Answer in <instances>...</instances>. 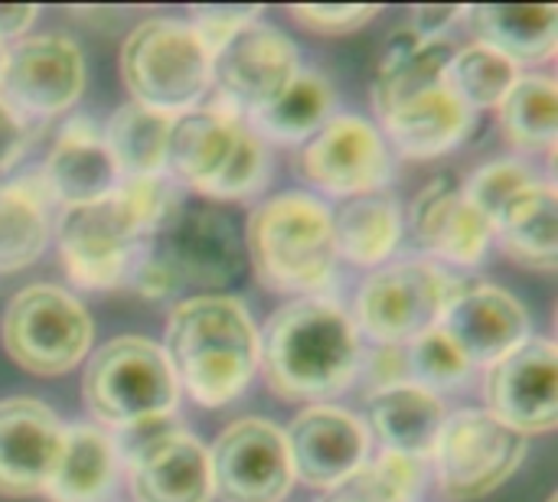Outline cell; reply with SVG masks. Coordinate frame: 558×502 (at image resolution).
Segmentation results:
<instances>
[{"mask_svg": "<svg viewBox=\"0 0 558 502\" xmlns=\"http://www.w3.org/2000/svg\"><path fill=\"white\" fill-rule=\"evenodd\" d=\"M520 75L523 72L517 62H510L497 49L474 39V42L454 49V56L445 69V85L458 95V101L464 108H471L477 114L484 108H497L507 98V91L517 85Z\"/></svg>", "mask_w": 558, "mask_h": 502, "instance_id": "cell-33", "label": "cell"}, {"mask_svg": "<svg viewBox=\"0 0 558 502\" xmlns=\"http://www.w3.org/2000/svg\"><path fill=\"white\" fill-rule=\"evenodd\" d=\"M484 408L523 438L549 434L558 425V353L549 336H526L487 366Z\"/></svg>", "mask_w": 558, "mask_h": 502, "instance_id": "cell-16", "label": "cell"}, {"mask_svg": "<svg viewBox=\"0 0 558 502\" xmlns=\"http://www.w3.org/2000/svg\"><path fill=\"white\" fill-rule=\"evenodd\" d=\"M163 356L180 392L203 408L235 402L258 372L262 343L248 307L232 294H196L167 317Z\"/></svg>", "mask_w": 558, "mask_h": 502, "instance_id": "cell-3", "label": "cell"}, {"mask_svg": "<svg viewBox=\"0 0 558 502\" xmlns=\"http://www.w3.org/2000/svg\"><path fill=\"white\" fill-rule=\"evenodd\" d=\"M173 118L150 111L137 101H124L105 121L101 137L121 180L167 173V140Z\"/></svg>", "mask_w": 558, "mask_h": 502, "instance_id": "cell-31", "label": "cell"}, {"mask_svg": "<svg viewBox=\"0 0 558 502\" xmlns=\"http://www.w3.org/2000/svg\"><path fill=\"white\" fill-rule=\"evenodd\" d=\"M26 150V124L23 118L0 101V173L10 170Z\"/></svg>", "mask_w": 558, "mask_h": 502, "instance_id": "cell-44", "label": "cell"}, {"mask_svg": "<svg viewBox=\"0 0 558 502\" xmlns=\"http://www.w3.org/2000/svg\"><path fill=\"white\" fill-rule=\"evenodd\" d=\"M500 252L530 271L553 274L558 268V196L546 176L523 196H517L494 222Z\"/></svg>", "mask_w": 558, "mask_h": 502, "instance_id": "cell-28", "label": "cell"}, {"mask_svg": "<svg viewBox=\"0 0 558 502\" xmlns=\"http://www.w3.org/2000/svg\"><path fill=\"white\" fill-rule=\"evenodd\" d=\"M539 180H546V176H543L533 163H526V160H520V157H500V160H490V163H484L481 170H474L461 189H464V196L471 199V206H474V209L490 222V229H494V222L500 219V212H504L517 196H523L526 189H533Z\"/></svg>", "mask_w": 558, "mask_h": 502, "instance_id": "cell-35", "label": "cell"}, {"mask_svg": "<svg viewBox=\"0 0 558 502\" xmlns=\"http://www.w3.org/2000/svg\"><path fill=\"white\" fill-rule=\"evenodd\" d=\"M409 232L418 248H425L428 258L445 268L477 265L494 242L490 222L471 206L464 189L448 173L428 180L415 193L409 206Z\"/></svg>", "mask_w": 558, "mask_h": 502, "instance_id": "cell-21", "label": "cell"}, {"mask_svg": "<svg viewBox=\"0 0 558 502\" xmlns=\"http://www.w3.org/2000/svg\"><path fill=\"white\" fill-rule=\"evenodd\" d=\"M438 330L468 356L471 366H494L530 333V310L500 284H461L438 317Z\"/></svg>", "mask_w": 558, "mask_h": 502, "instance_id": "cell-20", "label": "cell"}, {"mask_svg": "<svg viewBox=\"0 0 558 502\" xmlns=\"http://www.w3.org/2000/svg\"><path fill=\"white\" fill-rule=\"evenodd\" d=\"M284 444L294 480L327 493L369 464L373 434L340 405H307L284 428Z\"/></svg>", "mask_w": 558, "mask_h": 502, "instance_id": "cell-18", "label": "cell"}, {"mask_svg": "<svg viewBox=\"0 0 558 502\" xmlns=\"http://www.w3.org/2000/svg\"><path fill=\"white\" fill-rule=\"evenodd\" d=\"M121 474V444L98 425L65 428L59 464L46 483L52 502H101Z\"/></svg>", "mask_w": 558, "mask_h": 502, "instance_id": "cell-26", "label": "cell"}, {"mask_svg": "<svg viewBox=\"0 0 558 502\" xmlns=\"http://www.w3.org/2000/svg\"><path fill=\"white\" fill-rule=\"evenodd\" d=\"M477 42L497 49L510 62H546L558 49L556 3H474L464 13Z\"/></svg>", "mask_w": 558, "mask_h": 502, "instance_id": "cell-27", "label": "cell"}, {"mask_svg": "<svg viewBox=\"0 0 558 502\" xmlns=\"http://www.w3.org/2000/svg\"><path fill=\"white\" fill-rule=\"evenodd\" d=\"M298 72H301L298 42L275 23L255 20L213 56V78H209V88H216L213 105L242 121H252L288 88V82Z\"/></svg>", "mask_w": 558, "mask_h": 502, "instance_id": "cell-11", "label": "cell"}, {"mask_svg": "<svg viewBox=\"0 0 558 502\" xmlns=\"http://www.w3.org/2000/svg\"><path fill=\"white\" fill-rule=\"evenodd\" d=\"M95 323L85 304L56 284H26L0 320L3 353L29 376H65L85 363Z\"/></svg>", "mask_w": 558, "mask_h": 502, "instance_id": "cell-8", "label": "cell"}, {"mask_svg": "<svg viewBox=\"0 0 558 502\" xmlns=\"http://www.w3.org/2000/svg\"><path fill=\"white\" fill-rule=\"evenodd\" d=\"M268 389L284 402L327 405L360 372V330L333 297H294L281 304L258 333Z\"/></svg>", "mask_w": 558, "mask_h": 502, "instance_id": "cell-2", "label": "cell"}, {"mask_svg": "<svg viewBox=\"0 0 558 502\" xmlns=\"http://www.w3.org/2000/svg\"><path fill=\"white\" fill-rule=\"evenodd\" d=\"M461 281L432 258H392L360 284L353 323L376 346H405L438 327V317Z\"/></svg>", "mask_w": 558, "mask_h": 502, "instance_id": "cell-9", "label": "cell"}, {"mask_svg": "<svg viewBox=\"0 0 558 502\" xmlns=\"http://www.w3.org/2000/svg\"><path fill=\"white\" fill-rule=\"evenodd\" d=\"M245 255L268 291L314 297L337 274L330 209L311 193H278L258 203L245 225Z\"/></svg>", "mask_w": 558, "mask_h": 502, "instance_id": "cell-4", "label": "cell"}, {"mask_svg": "<svg viewBox=\"0 0 558 502\" xmlns=\"http://www.w3.org/2000/svg\"><path fill=\"white\" fill-rule=\"evenodd\" d=\"M134 434L121 457L134 502H213L209 448L196 434L167 421Z\"/></svg>", "mask_w": 558, "mask_h": 502, "instance_id": "cell-17", "label": "cell"}, {"mask_svg": "<svg viewBox=\"0 0 558 502\" xmlns=\"http://www.w3.org/2000/svg\"><path fill=\"white\" fill-rule=\"evenodd\" d=\"M167 173L209 199H245L271 176L268 144L248 121L216 105H196L170 124Z\"/></svg>", "mask_w": 558, "mask_h": 502, "instance_id": "cell-5", "label": "cell"}, {"mask_svg": "<svg viewBox=\"0 0 558 502\" xmlns=\"http://www.w3.org/2000/svg\"><path fill=\"white\" fill-rule=\"evenodd\" d=\"M301 176L330 196H363L392 180V150L383 131L360 114H333L301 144Z\"/></svg>", "mask_w": 558, "mask_h": 502, "instance_id": "cell-14", "label": "cell"}, {"mask_svg": "<svg viewBox=\"0 0 558 502\" xmlns=\"http://www.w3.org/2000/svg\"><path fill=\"white\" fill-rule=\"evenodd\" d=\"M209 470L222 502H284L294 487L284 431L268 418L232 421L209 448Z\"/></svg>", "mask_w": 558, "mask_h": 502, "instance_id": "cell-15", "label": "cell"}, {"mask_svg": "<svg viewBox=\"0 0 558 502\" xmlns=\"http://www.w3.org/2000/svg\"><path fill=\"white\" fill-rule=\"evenodd\" d=\"M39 7L36 3H0V42H16L26 36V29L36 23Z\"/></svg>", "mask_w": 558, "mask_h": 502, "instance_id": "cell-45", "label": "cell"}, {"mask_svg": "<svg viewBox=\"0 0 558 502\" xmlns=\"http://www.w3.org/2000/svg\"><path fill=\"white\" fill-rule=\"evenodd\" d=\"M402 497H409V500L415 502L418 500V493H422V487H425V477H428V470H425V461H415V457H402V454H389V451H379V457L376 461H369Z\"/></svg>", "mask_w": 558, "mask_h": 502, "instance_id": "cell-42", "label": "cell"}, {"mask_svg": "<svg viewBox=\"0 0 558 502\" xmlns=\"http://www.w3.org/2000/svg\"><path fill=\"white\" fill-rule=\"evenodd\" d=\"M65 441L59 415L36 399L0 402V493L36 497L46 490Z\"/></svg>", "mask_w": 558, "mask_h": 502, "instance_id": "cell-22", "label": "cell"}, {"mask_svg": "<svg viewBox=\"0 0 558 502\" xmlns=\"http://www.w3.org/2000/svg\"><path fill=\"white\" fill-rule=\"evenodd\" d=\"M320 502H412L402 497L373 464H366L360 474H353L350 480H343L340 487L327 490Z\"/></svg>", "mask_w": 558, "mask_h": 502, "instance_id": "cell-41", "label": "cell"}, {"mask_svg": "<svg viewBox=\"0 0 558 502\" xmlns=\"http://www.w3.org/2000/svg\"><path fill=\"white\" fill-rule=\"evenodd\" d=\"M128 284L134 287L137 297L144 301H154V304H163V301H173L180 291H183V281L180 274L173 271V265L147 242L137 255V261L131 265L128 271Z\"/></svg>", "mask_w": 558, "mask_h": 502, "instance_id": "cell-39", "label": "cell"}, {"mask_svg": "<svg viewBox=\"0 0 558 502\" xmlns=\"http://www.w3.org/2000/svg\"><path fill=\"white\" fill-rule=\"evenodd\" d=\"M3 56H7V46L0 42V72H3Z\"/></svg>", "mask_w": 558, "mask_h": 502, "instance_id": "cell-46", "label": "cell"}, {"mask_svg": "<svg viewBox=\"0 0 558 502\" xmlns=\"http://www.w3.org/2000/svg\"><path fill=\"white\" fill-rule=\"evenodd\" d=\"M546 502H558V497H556V493H553V497H549V500H546Z\"/></svg>", "mask_w": 558, "mask_h": 502, "instance_id": "cell-47", "label": "cell"}, {"mask_svg": "<svg viewBox=\"0 0 558 502\" xmlns=\"http://www.w3.org/2000/svg\"><path fill=\"white\" fill-rule=\"evenodd\" d=\"M337 258L356 268H379L396 258L402 245V209L389 189L343 199L330 209Z\"/></svg>", "mask_w": 558, "mask_h": 502, "instance_id": "cell-25", "label": "cell"}, {"mask_svg": "<svg viewBox=\"0 0 558 502\" xmlns=\"http://www.w3.org/2000/svg\"><path fill=\"white\" fill-rule=\"evenodd\" d=\"M291 20L301 23L311 33H327V36H343L369 26L383 7L379 3H294Z\"/></svg>", "mask_w": 558, "mask_h": 502, "instance_id": "cell-37", "label": "cell"}, {"mask_svg": "<svg viewBox=\"0 0 558 502\" xmlns=\"http://www.w3.org/2000/svg\"><path fill=\"white\" fill-rule=\"evenodd\" d=\"M405 359H409V379L432 392L461 385L474 369L468 363V356L438 327H432V330L418 333L412 343H405Z\"/></svg>", "mask_w": 558, "mask_h": 502, "instance_id": "cell-36", "label": "cell"}, {"mask_svg": "<svg viewBox=\"0 0 558 502\" xmlns=\"http://www.w3.org/2000/svg\"><path fill=\"white\" fill-rule=\"evenodd\" d=\"M39 176H43L49 199L59 203L62 209L101 203L121 183L118 167L105 147L101 127H95L88 118L65 121Z\"/></svg>", "mask_w": 558, "mask_h": 502, "instance_id": "cell-23", "label": "cell"}, {"mask_svg": "<svg viewBox=\"0 0 558 502\" xmlns=\"http://www.w3.org/2000/svg\"><path fill=\"white\" fill-rule=\"evenodd\" d=\"M464 13H468V7H461V3H422V7H415L409 13V23L405 26L418 39L438 42L458 20H464Z\"/></svg>", "mask_w": 558, "mask_h": 502, "instance_id": "cell-43", "label": "cell"}, {"mask_svg": "<svg viewBox=\"0 0 558 502\" xmlns=\"http://www.w3.org/2000/svg\"><path fill=\"white\" fill-rule=\"evenodd\" d=\"M85 88V56L59 33H26L7 46L0 101L20 118H52L69 111Z\"/></svg>", "mask_w": 558, "mask_h": 502, "instance_id": "cell-13", "label": "cell"}, {"mask_svg": "<svg viewBox=\"0 0 558 502\" xmlns=\"http://www.w3.org/2000/svg\"><path fill=\"white\" fill-rule=\"evenodd\" d=\"M356 379L363 382L366 395H379L386 389H396V385L412 382L409 379L405 346H373V350H363Z\"/></svg>", "mask_w": 558, "mask_h": 502, "instance_id": "cell-40", "label": "cell"}, {"mask_svg": "<svg viewBox=\"0 0 558 502\" xmlns=\"http://www.w3.org/2000/svg\"><path fill=\"white\" fill-rule=\"evenodd\" d=\"M451 56V42H425L409 26H399L383 46L373 108L383 121V137L409 160L441 157L474 131L477 114L445 85Z\"/></svg>", "mask_w": 558, "mask_h": 502, "instance_id": "cell-1", "label": "cell"}, {"mask_svg": "<svg viewBox=\"0 0 558 502\" xmlns=\"http://www.w3.org/2000/svg\"><path fill=\"white\" fill-rule=\"evenodd\" d=\"M56 245L69 281L82 291H111L128 281L131 265L147 245L114 196L62 209Z\"/></svg>", "mask_w": 558, "mask_h": 502, "instance_id": "cell-12", "label": "cell"}, {"mask_svg": "<svg viewBox=\"0 0 558 502\" xmlns=\"http://www.w3.org/2000/svg\"><path fill=\"white\" fill-rule=\"evenodd\" d=\"M49 206L52 199L39 173L0 186V274L23 271L46 252Z\"/></svg>", "mask_w": 558, "mask_h": 502, "instance_id": "cell-30", "label": "cell"}, {"mask_svg": "<svg viewBox=\"0 0 558 502\" xmlns=\"http://www.w3.org/2000/svg\"><path fill=\"white\" fill-rule=\"evenodd\" d=\"M255 20H262V7H193L186 23L193 26L206 52L216 56L235 33H242Z\"/></svg>", "mask_w": 558, "mask_h": 502, "instance_id": "cell-38", "label": "cell"}, {"mask_svg": "<svg viewBox=\"0 0 558 502\" xmlns=\"http://www.w3.org/2000/svg\"><path fill=\"white\" fill-rule=\"evenodd\" d=\"M337 114V91L327 75L301 69L288 88L265 108L258 111L248 124L252 131L268 144H304L314 137L330 118Z\"/></svg>", "mask_w": 558, "mask_h": 502, "instance_id": "cell-29", "label": "cell"}, {"mask_svg": "<svg viewBox=\"0 0 558 502\" xmlns=\"http://www.w3.org/2000/svg\"><path fill=\"white\" fill-rule=\"evenodd\" d=\"M150 245L173 265L183 287L222 291L248 261L242 229L213 206H183Z\"/></svg>", "mask_w": 558, "mask_h": 502, "instance_id": "cell-19", "label": "cell"}, {"mask_svg": "<svg viewBox=\"0 0 558 502\" xmlns=\"http://www.w3.org/2000/svg\"><path fill=\"white\" fill-rule=\"evenodd\" d=\"M111 196L131 216V222L144 235V242H154L177 219V212L186 206L183 203V193H180V183L170 173L121 180Z\"/></svg>", "mask_w": 558, "mask_h": 502, "instance_id": "cell-34", "label": "cell"}, {"mask_svg": "<svg viewBox=\"0 0 558 502\" xmlns=\"http://www.w3.org/2000/svg\"><path fill=\"white\" fill-rule=\"evenodd\" d=\"M504 137L523 154H553L558 140V85L549 72H526L497 105Z\"/></svg>", "mask_w": 558, "mask_h": 502, "instance_id": "cell-32", "label": "cell"}, {"mask_svg": "<svg viewBox=\"0 0 558 502\" xmlns=\"http://www.w3.org/2000/svg\"><path fill=\"white\" fill-rule=\"evenodd\" d=\"M121 82L131 101L177 118L209 91L213 56L180 16H147L121 42Z\"/></svg>", "mask_w": 558, "mask_h": 502, "instance_id": "cell-7", "label": "cell"}, {"mask_svg": "<svg viewBox=\"0 0 558 502\" xmlns=\"http://www.w3.org/2000/svg\"><path fill=\"white\" fill-rule=\"evenodd\" d=\"M445 418L448 408L438 392L405 382L379 395H369L366 428L369 434H376L383 451L428 464Z\"/></svg>", "mask_w": 558, "mask_h": 502, "instance_id": "cell-24", "label": "cell"}, {"mask_svg": "<svg viewBox=\"0 0 558 502\" xmlns=\"http://www.w3.org/2000/svg\"><path fill=\"white\" fill-rule=\"evenodd\" d=\"M530 438L497 421L487 408H461L445 418L428 457L441 493L474 502L497 493L526 461Z\"/></svg>", "mask_w": 558, "mask_h": 502, "instance_id": "cell-10", "label": "cell"}, {"mask_svg": "<svg viewBox=\"0 0 558 502\" xmlns=\"http://www.w3.org/2000/svg\"><path fill=\"white\" fill-rule=\"evenodd\" d=\"M82 402L101 431L124 438L167 421L180 402V385L160 343L124 333L88 356L82 372Z\"/></svg>", "mask_w": 558, "mask_h": 502, "instance_id": "cell-6", "label": "cell"}]
</instances>
